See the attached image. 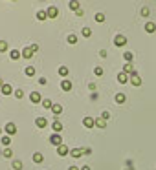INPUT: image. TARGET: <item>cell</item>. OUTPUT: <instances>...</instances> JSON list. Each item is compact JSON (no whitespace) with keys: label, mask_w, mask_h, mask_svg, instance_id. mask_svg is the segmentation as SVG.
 <instances>
[{"label":"cell","mask_w":156,"mask_h":170,"mask_svg":"<svg viewBox=\"0 0 156 170\" xmlns=\"http://www.w3.org/2000/svg\"><path fill=\"white\" fill-rule=\"evenodd\" d=\"M114 44L118 48H123L125 44H127V37H125V35H116V37H114Z\"/></svg>","instance_id":"6da1fadb"},{"label":"cell","mask_w":156,"mask_h":170,"mask_svg":"<svg viewBox=\"0 0 156 170\" xmlns=\"http://www.w3.org/2000/svg\"><path fill=\"white\" fill-rule=\"evenodd\" d=\"M4 132H6L9 137L15 136V134H17V126H15V123H7L6 126H4Z\"/></svg>","instance_id":"7a4b0ae2"},{"label":"cell","mask_w":156,"mask_h":170,"mask_svg":"<svg viewBox=\"0 0 156 170\" xmlns=\"http://www.w3.org/2000/svg\"><path fill=\"white\" fill-rule=\"evenodd\" d=\"M50 143H52V144H55V146H61V144H63V137L61 136H59V134H53V136H50Z\"/></svg>","instance_id":"3957f363"},{"label":"cell","mask_w":156,"mask_h":170,"mask_svg":"<svg viewBox=\"0 0 156 170\" xmlns=\"http://www.w3.org/2000/svg\"><path fill=\"white\" fill-rule=\"evenodd\" d=\"M116 79H118V82H119V84H127V82H130V77H129V75L125 73V72L118 73V77H116Z\"/></svg>","instance_id":"277c9868"},{"label":"cell","mask_w":156,"mask_h":170,"mask_svg":"<svg viewBox=\"0 0 156 170\" xmlns=\"http://www.w3.org/2000/svg\"><path fill=\"white\" fill-rule=\"evenodd\" d=\"M70 152H72V150H70V148H68L64 143H63L59 148H57V154H59V156H70Z\"/></svg>","instance_id":"5b68a950"},{"label":"cell","mask_w":156,"mask_h":170,"mask_svg":"<svg viewBox=\"0 0 156 170\" xmlns=\"http://www.w3.org/2000/svg\"><path fill=\"white\" fill-rule=\"evenodd\" d=\"M35 124H37V128H46L48 126V119L46 117H37L35 119Z\"/></svg>","instance_id":"8992f818"},{"label":"cell","mask_w":156,"mask_h":170,"mask_svg":"<svg viewBox=\"0 0 156 170\" xmlns=\"http://www.w3.org/2000/svg\"><path fill=\"white\" fill-rule=\"evenodd\" d=\"M29 101L35 103V104H37V103H42V95H41L39 92H31V95H29Z\"/></svg>","instance_id":"52a82bcc"},{"label":"cell","mask_w":156,"mask_h":170,"mask_svg":"<svg viewBox=\"0 0 156 170\" xmlns=\"http://www.w3.org/2000/svg\"><path fill=\"white\" fill-rule=\"evenodd\" d=\"M83 126H84V128H94V126H95V119L84 117V119H83Z\"/></svg>","instance_id":"ba28073f"},{"label":"cell","mask_w":156,"mask_h":170,"mask_svg":"<svg viewBox=\"0 0 156 170\" xmlns=\"http://www.w3.org/2000/svg\"><path fill=\"white\" fill-rule=\"evenodd\" d=\"M70 156L75 157V159H77V157H83V156H84V148H74L72 152H70Z\"/></svg>","instance_id":"9c48e42d"},{"label":"cell","mask_w":156,"mask_h":170,"mask_svg":"<svg viewBox=\"0 0 156 170\" xmlns=\"http://www.w3.org/2000/svg\"><path fill=\"white\" fill-rule=\"evenodd\" d=\"M130 84H132V86H142V77H140V75H132V77H130Z\"/></svg>","instance_id":"30bf717a"},{"label":"cell","mask_w":156,"mask_h":170,"mask_svg":"<svg viewBox=\"0 0 156 170\" xmlns=\"http://www.w3.org/2000/svg\"><path fill=\"white\" fill-rule=\"evenodd\" d=\"M145 31H147V33H154L156 31V24L154 22H145Z\"/></svg>","instance_id":"8fae6325"},{"label":"cell","mask_w":156,"mask_h":170,"mask_svg":"<svg viewBox=\"0 0 156 170\" xmlns=\"http://www.w3.org/2000/svg\"><path fill=\"white\" fill-rule=\"evenodd\" d=\"M48 18H55V17H57V15H59V9L57 7H48Z\"/></svg>","instance_id":"7c38bea8"},{"label":"cell","mask_w":156,"mask_h":170,"mask_svg":"<svg viewBox=\"0 0 156 170\" xmlns=\"http://www.w3.org/2000/svg\"><path fill=\"white\" fill-rule=\"evenodd\" d=\"M9 57H11L13 61H18V59L22 57V53L18 51V49H11V51H9Z\"/></svg>","instance_id":"4fadbf2b"},{"label":"cell","mask_w":156,"mask_h":170,"mask_svg":"<svg viewBox=\"0 0 156 170\" xmlns=\"http://www.w3.org/2000/svg\"><path fill=\"white\" fill-rule=\"evenodd\" d=\"M61 88L64 90V92H70V90H72V82H70L68 79H64V81L61 82Z\"/></svg>","instance_id":"5bb4252c"},{"label":"cell","mask_w":156,"mask_h":170,"mask_svg":"<svg viewBox=\"0 0 156 170\" xmlns=\"http://www.w3.org/2000/svg\"><path fill=\"white\" fill-rule=\"evenodd\" d=\"M22 57H24V59H31V57H33L31 48H24V49H22Z\"/></svg>","instance_id":"9a60e30c"},{"label":"cell","mask_w":156,"mask_h":170,"mask_svg":"<svg viewBox=\"0 0 156 170\" xmlns=\"http://www.w3.org/2000/svg\"><path fill=\"white\" fill-rule=\"evenodd\" d=\"M0 141H2V144L6 148H9V144H11V137H9V136H2V137H0Z\"/></svg>","instance_id":"2e32d148"},{"label":"cell","mask_w":156,"mask_h":170,"mask_svg":"<svg viewBox=\"0 0 156 170\" xmlns=\"http://www.w3.org/2000/svg\"><path fill=\"white\" fill-rule=\"evenodd\" d=\"M125 101H127L125 93H116V103H118V104H123Z\"/></svg>","instance_id":"e0dca14e"},{"label":"cell","mask_w":156,"mask_h":170,"mask_svg":"<svg viewBox=\"0 0 156 170\" xmlns=\"http://www.w3.org/2000/svg\"><path fill=\"white\" fill-rule=\"evenodd\" d=\"M2 93H4V95H9V93H15V92H13V88L9 86V84H4V86H2Z\"/></svg>","instance_id":"ac0fdd59"},{"label":"cell","mask_w":156,"mask_h":170,"mask_svg":"<svg viewBox=\"0 0 156 170\" xmlns=\"http://www.w3.org/2000/svg\"><path fill=\"white\" fill-rule=\"evenodd\" d=\"M52 112L55 113V115H59V113H63V106H61V104H53V106H52Z\"/></svg>","instance_id":"d6986e66"},{"label":"cell","mask_w":156,"mask_h":170,"mask_svg":"<svg viewBox=\"0 0 156 170\" xmlns=\"http://www.w3.org/2000/svg\"><path fill=\"white\" fill-rule=\"evenodd\" d=\"M33 161H35V163H42V161H44L42 154H41V152H35V154H33Z\"/></svg>","instance_id":"ffe728a7"},{"label":"cell","mask_w":156,"mask_h":170,"mask_svg":"<svg viewBox=\"0 0 156 170\" xmlns=\"http://www.w3.org/2000/svg\"><path fill=\"white\" fill-rule=\"evenodd\" d=\"M24 73H26L28 77H33V75H35V66H26V69H24Z\"/></svg>","instance_id":"44dd1931"},{"label":"cell","mask_w":156,"mask_h":170,"mask_svg":"<svg viewBox=\"0 0 156 170\" xmlns=\"http://www.w3.org/2000/svg\"><path fill=\"white\" fill-rule=\"evenodd\" d=\"M52 128H53V130H55V132H57V134H59V132H61V130H63V124H61V123H59V121H53V123H52Z\"/></svg>","instance_id":"7402d4cb"},{"label":"cell","mask_w":156,"mask_h":170,"mask_svg":"<svg viewBox=\"0 0 156 170\" xmlns=\"http://www.w3.org/2000/svg\"><path fill=\"white\" fill-rule=\"evenodd\" d=\"M95 126H97V128H105V126H107V121H103L101 117L95 119Z\"/></svg>","instance_id":"603a6c76"},{"label":"cell","mask_w":156,"mask_h":170,"mask_svg":"<svg viewBox=\"0 0 156 170\" xmlns=\"http://www.w3.org/2000/svg\"><path fill=\"white\" fill-rule=\"evenodd\" d=\"M37 18H39V20H46V18H48V13H46V11H37Z\"/></svg>","instance_id":"cb8c5ba5"},{"label":"cell","mask_w":156,"mask_h":170,"mask_svg":"<svg viewBox=\"0 0 156 170\" xmlns=\"http://www.w3.org/2000/svg\"><path fill=\"white\" fill-rule=\"evenodd\" d=\"M2 156L9 159V157H13V152H11V148H4V152H2Z\"/></svg>","instance_id":"d4e9b609"},{"label":"cell","mask_w":156,"mask_h":170,"mask_svg":"<svg viewBox=\"0 0 156 170\" xmlns=\"http://www.w3.org/2000/svg\"><path fill=\"white\" fill-rule=\"evenodd\" d=\"M42 106L46 108V110H52L53 104H52V101H50V99H42Z\"/></svg>","instance_id":"484cf974"},{"label":"cell","mask_w":156,"mask_h":170,"mask_svg":"<svg viewBox=\"0 0 156 170\" xmlns=\"http://www.w3.org/2000/svg\"><path fill=\"white\" fill-rule=\"evenodd\" d=\"M68 72H70V69H68L66 66H61V68H59V75H61V77H66Z\"/></svg>","instance_id":"4316f807"},{"label":"cell","mask_w":156,"mask_h":170,"mask_svg":"<svg viewBox=\"0 0 156 170\" xmlns=\"http://www.w3.org/2000/svg\"><path fill=\"white\" fill-rule=\"evenodd\" d=\"M123 59H125V62H130V61H132V53H130V51H125V53H123Z\"/></svg>","instance_id":"83f0119b"},{"label":"cell","mask_w":156,"mask_h":170,"mask_svg":"<svg viewBox=\"0 0 156 170\" xmlns=\"http://www.w3.org/2000/svg\"><path fill=\"white\" fill-rule=\"evenodd\" d=\"M22 167H24L22 161H18V159H17V161H13V168H15V170H20Z\"/></svg>","instance_id":"f1b7e54d"},{"label":"cell","mask_w":156,"mask_h":170,"mask_svg":"<svg viewBox=\"0 0 156 170\" xmlns=\"http://www.w3.org/2000/svg\"><path fill=\"white\" fill-rule=\"evenodd\" d=\"M13 95L17 97V99H22V97H24V90H15V93H13Z\"/></svg>","instance_id":"f546056e"},{"label":"cell","mask_w":156,"mask_h":170,"mask_svg":"<svg viewBox=\"0 0 156 170\" xmlns=\"http://www.w3.org/2000/svg\"><path fill=\"white\" fill-rule=\"evenodd\" d=\"M66 40H68L70 44H75V42H77V37H75V35H68V37H66Z\"/></svg>","instance_id":"4dcf8cb0"},{"label":"cell","mask_w":156,"mask_h":170,"mask_svg":"<svg viewBox=\"0 0 156 170\" xmlns=\"http://www.w3.org/2000/svg\"><path fill=\"white\" fill-rule=\"evenodd\" d=\"M83 37H90V35H92V29H90V28H83Z\"/></svg>","instance_id":"1f68e13d"},{"label":"cell","mask_w":156,"mask_h":170,"mask_svg":"<svg viewBox=\"0 0 156 170\" xmlns=\"http://www.w3.org/2000/svg\"><path fill=\"white\" fill-rule=\"evenodd\" d=\"M0 51H7V42L6 40H0Z\"/></svg>","instance_id":"d6a6232c"},{"label":"cell","mask_w":156,"mask_h":170,"mask_svg":"<svg viewBox=\"0 0 156 170\" xmlns=\"http://www.w3.org/2000/svg\"><path fill=\"white\" fill-rule=\"evenodd\" d=\"M94 73H95V75H97V77H101V75H103V68H99V66H95V68H94Z\"/></svg>","instance_id":"836d02e7"},{"label":"cell","mask_w":156,"mask_h":170,"mask_svg":"<svg viewBox=\"0 0 156 170\" xmlns=\"http://www.w3.org/2000/svg\"><path fill=\"white\" fill-rule=\"evenodd\" d=\"M95 20H97V22H103V20H105V15H103V13H95Z\"/></svg>","instance_id":"e575fe53"},{"label":"cell","mask_w":156,"mask_h":170,"mask_svg":"<svg viewBox=\"0 0 156 170\" xmlns=\"http://www.w3.org/2000/svg\"><path fill=\"white\" fill-rule=\"evenodd\" d=\"M101 119H103V121H108V119H110V112H103L101 113Z\"/></svg>","instance_id":"d590c367"},{"label":"cell","mask_w":156,"mask_h":170,"mask_svg":"<svg viewBox=\"0 0 156 170\" xmlns=\"http://www.w3.org/2000/svg\"><path fill=\"white\" fill-rule=\"evenodd\" d=\"M142 15H143V17H149V15H151V9H149V7H143V9H142Z\"/></svg>","instance_id":"8d00e7d4"},{"label":"cell","mask_w":156,"mask_h":170,"mask_svg":"<svg viewBox=\"0 0 156 170\" xmlns=\"http://www.w3.org/2000/svg\"><path fill=\"white\" fill-rule=\"evenodd\" d=\"M70 7L75 9V11H79V4H77V2H70Z\"/></svg>","instance_id":"74e56055"},{"label":"cell","mask_w":156,"mask_h":170,"mask_svg":"<svg viewBox=\"0 0 156 170\" xmlns=\"http://www.w3.org/2000/svg\"><path fill=\"white\" fill-rule=\"evenodd\" d=\"M29 48H31V51H33V53H37V51H39V44H31Z\"/></svg>","instance_id":"f35d334b"},{"label":"cell","mask_w":156,"mask_h":170,"mask_svg":"<svg viewBox=\"0 0 156 170\" xmlns=\"http://www.w3.org/2000/svg\"><path fill=\"white\" fill-rule=\"evenodd\" d=\"M39 84H41V86H44V84H48V82H46V79H44V77H41V79H39Z\"/></svg>","instance_id":"ab89813d"},{"label":"cell","mask_w":156,"mask_h":170,"mask_svg":"<svg viewBox=\"0 0 156 170\" xmlns=\"http://www.w3.org/2000/svg\"><path fill=\"white\" fill-rule=\"evenodd\" d=\"M99 57L105 59V57H107V51H105V49H101V51H99Z\"/></svg>","instance_id":"60d3db41"},{"label":"cell","mask_w":156,"mask_h":170,"mask_svg":"<svg viewBox=\"0 0 156 170\" xmlns=\"http://www.w3.org/2000/svg\"><path fill=\"white\" fill-rule=\"evenodd\" d=\"M75 15H77V17H83L84 11H83V9H79V11H75Z\"/></svg>","instance_id":"b9f144b4"},{"label":"cell","mask_w":156,"mask_h":170,"mask_svg":"<svg viewBox=\"0 0 156 170\" xmlns=\"http://www.w3.org/2000/svg\"><path fill=\"white\" fill-rule=\"evenodd\" d=\"M88 88L92 90V92H95V84H94V82H90V84H88Z\"/></svg>","instance_id":"7bdbcfd3"},{"label":"cell","mask_w":156,"mask_h":170,"mask_svg":"<svg viewBox=\"0 0 156 170\" xmlns=\"http://www.w3.org/2000/svg\"><path fill=\"white\" fill-rule=\"evenodd\" d=\"M68 170H81V168H77V167H70Z\"/></svg>","instance_id":"ee69618b"},{"label":"cell","mask_w":156,"mask_h":170,"mask_svg":"<svg viewBox=\"0 0 156 170\" xmlns=\"http://www.w3.org/2000/svg\"><path fill=\"white\" fill-rule=\"evenodd\" d=\"M4 84H6V82H4L2 79H0V90H2V86H4Z\"/></svg>","instance_id":"f6af8a7d"},{"label":"cell","mask_w":156,"mask_h":170,"mask_svg":"<svg viewBox=\"0 0 156 170\" xmlns=\"http://www.w3.org/2000/svg\"><path fill=\"white\" fill-rule=\"evenodd\" d=\"M81 170H90V167H83V168H81Z\"/></svg>","instance_id":"bcb514c9"},{"label":"cell","mask_w":156,"mask_h":170,"mask_svg":"<svg viewBox=\"0 0 156 170\" xmlns=\"http://www.w3.org/2000/svg\"><path fill=\"white\" fill-rule=\"evenodd\" d=\"M0 136H2V128H0Z\"/></svg>","instance_id":"7dc6e473"}]
</instances>
